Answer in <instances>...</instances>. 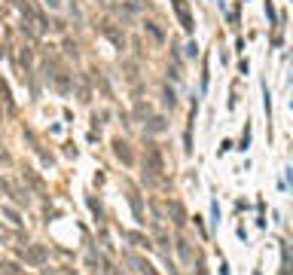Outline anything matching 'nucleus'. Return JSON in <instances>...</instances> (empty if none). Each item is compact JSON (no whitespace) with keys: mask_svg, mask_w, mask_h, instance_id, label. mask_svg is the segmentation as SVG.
<instances>
[{"mask_svg":"<svg viewBox=\"0 0 293 275\" xmlns=\"http://www.w3.org/2000/svg\"><path fill=\"white\" fill-rule=\"evenodd\" d=\"M128 202H131V208H134V217L140 220V217H143V211H140V199H137V193H134V190L128 193Z\"/></svg>","mask_w":293,"mask_h":275,"instance_id":"obj_9","label":"nucleus"},{"mask_svg":"<svg viewBox=\"0 0 293 275\" xmlns=\"http://www.w3.org/2000/svg\"><path fill=\"white\" fill-rule=\"evenodd\" d=\"M162 153H159V147L156 144H146V156H143V174H150V177H156V174H162Z\"/></svg>","mask_w":293,"mask_h":275,"instance_id":"obj_1","label":"nucleus"},{"mask_svg":"<svg viewBox=\"0 0 293 275\" xmlns=\"http://www.w3.org/2000/svg\"><path fill=\"white\" fill-rule=\"evenodd\" d=\"M165 104H171V107H174V92H171V89H165Z\"/></svg>","mask_w":293,"mask_h":275,"instance_id":"obj_14","label":"nucleus"},{"mask_svg":"<svg viewBox=\"0 0 293 275\" xmlns=\"http://www.w3.org/2000/svg\"><path fill=\"white\" fill-rule=\"evenodd\" d=\"M177 254H180L183 263H193V248H190L187 239H177Z\"/></svg>","mask_w":293,"mask_h":275,"instance_id":"obj_7","label":"nucleus"},{"mask_svg":"<svg viewBox=\"0 0 293 275\" xmlns=\"http://www.w3.org/2000/svg\"><path fill=\"white\" fill-rule=\"evenodd\" d=\"M187 55H190V58H196V55H199V46H196V43H190V46H187Z\"/></svg>","mask_w":293,"mask_h":275,"instance_id":"obj_13","label":"nucleus"},{"mask_svg":"<svg viewBox=\"0 0 293 275\" xmlns=\"http://www.w3.org/2000/svg\"><path fill=\"white\" fill-rule=\"evenodd\" d=\"M25 177L31 180V187H34V190H40V193H43V180H40V177H37V174H34L31 168H25Z\"/></svg>","mask_w":293,"mask_h":275,"instance_id":"obj_10","label":"nucleus"},{"mask_svg":"<svg viewBox=\"0 0 293 275\" xmlns=\"http://www.w3.org/2000/svg\"><path fill=\"white\" fill-rule=\"evenodd\" d=\"M168 214L174 217V226H183V223H187V214H183V205H180V202H168Z\"/></svg>","mask_w":293,"mask_h":275,"instance_id":"obj_5","label":"nucleus"},{"mask_svg":"<svg viewBox=\"0 0 293 275\" xmlns=\"http://www.w3.org/2000/svg\"><path fill=\"white\" fill-rule=\"evenodd\" d=\"M143 28H146V31H150V37H153V40H156V43H165V31H162V28H159L156 22H146Z\"/></svg>","mask_w":293,"mask_h":275,"instance_id":"obj_8","label":"nucleus"},{"mask_svg":"<svg viewBox=\"0 0 293 275\" xmlns=\"http://www.w3.org/2000/svg\"><path fill=\"white\" fill-rule=\"evenodd\" d=\"M171 7H174V13H177V19H180V28H183V31H193V28H196V22H193V16H190V7H187V0H171Z\"/></svg>","mask_w":293,"mask_h":275,"instance_id":"obj_2","label":"nucleus"},{"mask_svg":"<svg viewBox=\"0 0 293 275\" xmlns=\"http://www.w3.org/2000/svg\"><path fill=\"white\" fill-rule=\"evenodd\" d=\"M113 153L119 156V159H122L125 165H131V162H134V159H131V150H128V144H125L122 138H116V141H113Z\"/></svg>","mask_w":293,"mask_h":275,"instance_id":"obj_4","label":"nucleus"},{"mask_svg":"<svg viewBox=\"0 0 293 275\" xmlns=\"http://www.w3.org/2000/svg\"><path fill=\"white\" fill-rule=\"evenodd\" d=\"M46 260H49L46 245H31V248L25 251V263H31V266H43Z\"/></svg>","mask_w":293,"mask_h":275,"instance_id":"obj_3","label":"nucleus"},{"mask_svg":"<svg viewBox=\"0 0 293 275\" xmlns=\"http://www.w3.org/2000/svg\"><path fill=\"white\" fill-rule=\"evenodd\" d=\"M4 214H7V217H10V220H13V223H22V220H19V214H16V211H13V208H4Z\"/></svg>","mask_w":293,"mask_h":275,"instance_id":"obj_12","label":"nucleus"},{"mask_svg":"<svg viewBox=\"0 0 293 275\" xmlns=\"http://www.w3.org/2000/svg\"><path fill=\"white\" fill-rule=\"evenodd\" d=\"M146 129H150V132H165V120H162V116H153Z\"/></svg>","mask_w":293,"mask_h":275,"instance_id":"obj_11","label":"nucleus"},{"mask_svg":"<svg viewBox=\"0 0 293 275\" xmlns=\"http://www.w3.org/2000/svg\"><path fill=\"white\" fill-rule=\"evenodd\" d=\"M101 31H104V34H107V37H110V40H113V43H116V46H119V49H122V46H125V37H122V34H119V31H116V28H110V22H104V25H101Z\"/></svg>","mask_w":293,"mask_h":275,"instance_id":"obj_6","label":"nucleus"}]
</instances>
